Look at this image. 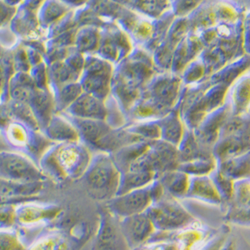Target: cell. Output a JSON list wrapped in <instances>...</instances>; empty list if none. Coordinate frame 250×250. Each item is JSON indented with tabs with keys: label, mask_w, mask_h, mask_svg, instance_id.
<instances>
[{
	"label": "cell",
	"mask_w": 250,
	"mask_h": 250,
	"mask_svg": "<svg viewBox=\"0 0 250 250\" xmlns=\"http://www.w3.org/2000/svg\"><path fill=\"white\" fill-rule=\"evenodd\" d=\"M217 169L231 178L232 180L239 181L250 178V151L217 162Z\"/></svg>",
	"instance_id": "cell-12"
},
{
	"label": "cell",
	"mask_w": 250,
	"mask_h": 250,
	"mask_svg": "<svg viewBox=\"0 0 250 250\" xmlns=\"http://www.w3.org/2000/svg\"><path fill=\"white\" fill-rule=\"evenodd\" d=\"M225 209L224 219L226 223L238 226H250V208L227 205Z\"/></svg>",
	"instance_id": "cell-18"
},
{
	"label": "cell",
	"mask_w": 250,
	"mask_h": 250,
	"mask_svg": "<svg viewBox=\"0 0 250 250\" xmlns=\"http://www.w3.org/2000/svg\"><path fill=\"white\" fill-rule=\"evenodd\" d=\"M93 250H132L122 233L120 219L106 207L100 215V226Z\"/></svg>",
	"instance_id": "cell-7"
},
{
	"label": "cell",
	"mask_w": 250,
	"mask_h": 250,
	"mask_svg": "<svg viewBox=\"0 0 250 250\" xmlns=\"http://www.w3.org/2000/svg\"><path fill=\"white\" fill-rule=\"evenodd\" d=\"M156 231L174 232L198 221L175 198L167 193L156 200L146 210Z\"/></svg>",
	"instance_id": "cell-2"
},
{
	"label": "cell",
	"mask_w": 250,
	"mask_h": 250,
	"mask_svg": "<svg viewBox=\"0 0 250 250\" xmlns=\"http://www.w3.org/2000/svg\"><path fill=\"white\" fill-rule=\"evenodd\" d=\"M162 184L157 179L150 185L116 195L105 207L119 219L146 212L148 208L164 195Z\"/></svg>",
	"instance_id": "cell-3"
},
{
	"label": "cell",
	"mask_w": 250,
	"mask_h": 250,
	"mask_svg": "<svg viewBox=\"0 0 250 250\" xmlns=\"http://www.w3.org/2000/svg\"><path fill=\"white\" fill-rule=\"evenodd\" d=\"M222 250H236V243L232 239H228Z\"/></svg>",
	"instance_id": "cell-23"
},
{
	"label": "cell",
	"mask_w": 250,
	"mask_h": 250,
	"mask_svg": "<svg viewBox=\"0 0 250 250\" xmlns=\"http://www.w3.org/2000/svg\"><path fill=\"white\" fill-rule=\"evenodd\" d=\"M158 233L162 234V236L155 239L153 238L151 240L170 239L177 244L178 250H199L217 232L211 228L204 226L200 221H196L195 223L180 229L178 231Z\"/></svg>",
	"instance_id": "cell-8"
},
{
	"label": "cell",
	"mask_w": 250,
	"mask_h": 250,
	"mask_svg": "<svg viewBox=\"0 0 250 250\" xmlns=\"http://www.w3.org/2000/svg\"><path fill=\"white\" fill-rule=\"evenodd\" d=\"M155 180H157V177L152 172L143 170H128L121 175L120 188L117 195L142 188V187H146Z\"/></svg>",
	"instance_id": "cell-13"
},
{
	"label": "cell",
	"mask_w": 250,
	"mask_h": 250,
	"mask_svg": "<svg viewBox=\"0 0 250 250\" xmlns=\"http://www.w3.org/2000/svg\"><path fill=\"white\" fill-rule=\"evenodd\" d=\"M90 162V155L85 149L65 147L42 161V171L54 179H75L84 175Z\"/></svg>",
	"instance_id": "cell-4"
},
{
	"label": "cell",
	"mask_w": 250,
	"mask_h": 250,
	"mask_svg": "<svg viewBox=\"0 0 250 250\" xmlns=\"http://www.w3.org/2000/svg\"><path fill=\"white\" fill-rule=\"evenodd\" d=\"M179 164L180 157L178 147L168 142H163L150 145L147 151L136 160L128 170L152 172L158 179L166 172L178 169Z\"/></svg>",
	"instance_id": "cell-5"
},
{
	"label": "cell",
	"mask_w": 250,
	"mask_h": 250,
	"mask_svg": "<svg viewBox=\"0 0 250 250\" xmlns=\"http://www.w3.org/2000/svg\"><path fill=\"white\" fill-rule=\"evenodd\" d=\"M228 232L229 229L226 227L224 229H221L218 232L209 240L207 241L206 244L199 250H222L226 242L228 241Z\"/></svg>",
	"instance_id": "cell-20"
},
{
	"label": "cell",
	"mask_w": 250,
	"mask_h": 250,
	"mask_svg": "<svg viewBox=\"0 0 250 250\" xmlns=\"http://www.w3.org/2000/svg\"><path fill=\"white\" fill-rule=\"evenodd\" d=\"M185 198L199 200L210 205L219 206L223 204L211 176H193L190 180L188 192Z\"/></svg>",
	"instance_id": "cell-10"
},
{
	"label": "cell",
	"mask_w": 250,
	"mask_h": 250,
	"mask_svg": "<svg viewBox=\"0 0 250 250\" xmlns=\"http://www.w3.org/2000/svg\"><path fill=\"white\" fill-rule=\"evenodd\" d=\"M121 175L112 157L104 154L90 162L83 178L89 196L96 201L106 203L118 194Z\"/></svg>",
	"instance_id": "cell-1"
},
{
	"label": "cell",
	"mask_w": 250,
	"mask_h": 250,
	"mask_svg": "<svg viewBox=\"0 0 250 250\" xmlns=\"http://www.w3.org/2000/svg\"><path fill=\"white\" fill-rule=\"evenodd\" d=\"M178 169L188 174L190 177L210 176L217 169V160L214 157H211L181 162Z\"/></svg>",
	"instance_id": "cell-15"
},
{
	"label": "cell",
	"mask_w": 250,
	"mask_h": 250,
	"mask_svg": "<svg viewBox=\"0 0 250 250\" xmlns=\"http://www.w3.org/2000/svg\"><path fill=\"white\" fill-rule=\"evenodd\" d=\"M227 205L250 208V178L235 182L233 196L225 204V206Z\"/></svg>",
	"instance_id": "cell-17"
},
{
	"label": "cell",
	"mask_w": 250,
	"mask_h": 250,
	"mask_svg": "<svg viewBox=\"0 0 250 250\" xmlns=\"http://www.w3.org/2000/svg\"><path fill=\"white\" fill-rule=\"evenodd\" d=\"M210 176L216 186L219 194L221 195L223 205L227 204L233 196L235 181L232 180L231 178H229L222 172H220L218 169H216Z\"/></svg>",
	"instance_id": "cell-16"
},
{
	"label": "cell",
	"mask_w": 250,
	"mask_h": 250,
	"mask_svg": "<svg viewBox=\"0 0 250 250\" xmlns=\"http://www.w3.org/2000/svg\"><path fill=\"white\" fill-rule=\"evenodd\" d=\"M0 178L30 183L41 181L45 175L26 157L16 153L0 152Z\"/></svg>",
	"instance_id": "cell-6"
},
{
	"label": "cell",
	"mask_w": 250,
	"mask_h": 250,
	"mask_svg": "<svg viewBox=\"0 0 250 250\" xmlns=\"http://www.w3.org/2000/svg\"><path fill=\"white\" fill-rule=\"evenodd\" d=\"M0 250H25L16 235L0 231Z\"/></svg>",
	"instance_id": "cell-21"
},
{
	"label": "cell",
	"mask_w": 250,
	"mask_h": 250,
	"mask_svg": "<svg viewBox=\"0 0 250 250\" xmlns=\"http://www.w3.org/2000/svg\"><path fill=\"white\" fill-rule=\"evenodd\" d=\"M122 233L131 249L147 243L156 229L146 212L120 219Z\"/></svg>",
	"instance_id": "cell-9"
},
{
	"label": "cell",
	"mask_w": 250,
	"mask_h": 250,
	"mask_svg": "<svg viewBox=\"0 0 250 250\" xmlns=\"http://www.w3.org/2000/svg\"><path fill=\"white\" fill-rule=\"evenodd\" d=\"M158 180L162 184L165 193L180 199L185 198L188 192L191 177L179 169H175L162 174Z\"/></svg>",
	"instance_id": "cell-11"
},
{
	"label": "cell",
	"mask_w": 250,
	"mask_h": 250,
	"mask_svg": "<svg viewBox=\"0 0 250 250\" xmlns=\"http://www.w3.org/2000/svg\"><path fill=\"white\" fill-rule=\"evenodd\" d=\"M13 208L8 205L0 206V227H10L15 219V212Z\"/></svg>",
	"instance_id": "cell-22"
},
{
	"label": "cell",
	"mask_w": 250,
	"mask_h": 250,
	"mask_svg": "<svg viewBox=\"0 0 250 250\" xmlns=\"http://www.w3.org/2000/svg\"><path fill=\"white\" fill-rule=\"evenodd\" d=\"M41 188V183L39 182H30L22 183L15 182L10 180H5L0 178V197L10 198L19 195H33L37 193Z\"/></svg>",
	"instance_id": "cell-14"
},
{
	"label": "cell",
	"mask_w": 250,
	"mask_h": 250,
	"mask_svg": "<svg viewBox=\"0 0 250 250\" xmlns=\"http://www.w3.org/2000/svg\"><path fill=\"white\" fill-rule=\"evenodd\" d=\"M132 250H178V246L170 239H157L150 240Z\"/></svg>",
	"instance_id": "cell-19"
}]
</instances>
